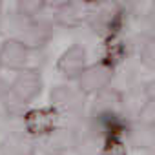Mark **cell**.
I'll return each mask as SVG.
<instances>
[{
    "label": "cell",
    "instance_id": "6da1fadb",
    "mask_svg": "<svg viewBox=\"0 0 155 155\" xmlns=\"http://www.w3.org/2000/svg\"><path fill=\"white\" fill-rule=\"evenodd\" d=\"M122 15H126V9L110 4L108 8H99L97 11H93L91 13V20H93V26L99 31L113 33V31H117L120 28Z\"/></svg>",
    "mask_w": 155,
    "mask_h": 155
},
{
    "label": "cell",
    "instance_id": "52a82bcc",
    "mask_svg": "<svg viewBox=\"0 0 155 155\" xmlns=\"http://www.w3.org/2000/svg\"><path fill=\"white\" fill-rule=\"evenodd\" d=\"M73 0H46V8L53 9V11H58L62 8H66L68 4H71Z\"/></svg>",
    "mask_w": 155,
    "mask_h": 155
},
{
    "label": "cell",
    "instance_id": "5b68a950",
    "mask_svg": "<svg viewBox=\"0 0 155 155\" xmlns=\"http://www.w3.org/2000/svg\"><path fill=\"white\" fill-rule=\"evenodd\" d=\"M82 60H84V51L79 49V48H71V49L64 55L62 66H64L66 71H73V69H77V68L82 64Z\"/></svg>",
    "mask_w": 155,
    "mask_h": 155
},
{
    "label": "cell",
    "instance_id": "ba28073f",
    "mask_svg": "<svg viewBox=\"0 0 155 155\" xmlns=\"http://www.w3.org/2000/svg\"><path fill=\"white\" fill-rule=\"evenodd\" d=\"M144 55H146V58H150V60H155V37H151V38L146 42Z\"/></svg>",
    "mask_w": 155,
    "mask_h": 155
},
{
    "label": "cell",
    "instance_id": "8992f818",
    "mask_svg": "<svg viewBox=\"0 0 155 155\" xmlns=\"http://www.w3.org/2000/svg\"><path fill=\"white\" fill-rule=\"evenodd\" d=\"M142 13L148 17V20H151L155 24V0H144V9Z\"/></svg>",
    "mask_w": 155,
    "mask_h": 155
},
{
    "label": "cell",
    "instance_id": "30bf717a",
    "mask_svg": "<svg viewBox=\"0 0 155 155\" xmlns=\"http://www.w3.org/2000/svg\"><path fill=\"white\" fill-rule=\"evenodd\" d=\"M4 11V4H2V0H0V13Z\"/></svg>",
    "mask_w": 155,
    "mask_h": 155
},
{
    "label": "cell",
    "instance_id": "3957f363",
    "mask_svg": "<svg viewBox=\"0 0 155 155\" xmlns=\"http://www.w3.org/2000/svg\"><path fill=\"white\" fill-rule=\"evenodd\" d=\"M26 57V46L20 40H8L2 46L0 51V58L8 64H18L22 62V58Z\"/></svg>",
    "mask_w": 155,
    "mask_h": 155
},
{
    "label": "cell",
    "instance_id": "7a4b0ae2",
    "mask_svg": "<svg viewBox=\"0 0 155 155\" xmlns=\"http://www.w3.org/2000/svg\"><path fill=\"white\" fill-rule=\"evenodd\" d=\"M84 15H91L88 11V6L84 2H75V0L71 4H68L66 8L55 11V18L62 26H77V24H81Z\"/></svg>",
    "mask_w": 155,
    "mask_h": 155
},
{
    "label": "cell",
    "instance_id": "9c48e42d",
    "mask_svg": "<svg viewBox=\"0 0 155 155\" xmlns=\"http://www.w3.org/2000/svg\"><path fill=\"white\" fill-rule=\"evenodd\" d=\"M88 8H102V4H106L108 0H82Z\"/></svg>",
    "mask_w": 155,
    "mask_h": 155
},
{
    "label": "cell",
    "instance_id": "277c9868",
    "mask_svg": "<svg viewBox=\"0 0 155 155\" xmlns=\"http://www.w3.org/2000/svg\"><path fill=\"white\" fill-rule=\"evenodd\" d=\"M46 9V0H15V11L22 18H35Z\"/></svg>",
    "mask_w": 155,
    "mask_h": 155
}]
</instances>
